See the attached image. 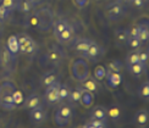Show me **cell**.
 <instances>
[{
    "label": "cell",
    "instance_id": "obj_1",
    "mask_svg": "<svg viewBox=\"0 0 149 128\" xmlns=\"http://www.w3.org/2000/svg\"><path fill=\"white\" fill-rule=\"evenodd\" d=\"M15 84L10 81H5L0 84V107L5 110H14L16 107L14 102Z\"/></svg>",
    "mask_w": 149,
    "mask_h": 128
},
{
    "label": "cell",
    "instance_id": "obj_2",
    "mask_svg": "<svg viewBox=\"0 0 149 128\" xmlns=\"http://www.w3.org/2000/svg\"><path fill=\"white\" fill-rule=\"evenodd\" d=\"M36 23L37 28L40 32L45 33L53 28L54 24V12L49 8H42L36 12Z\"/></svg>",
    "mask_w": 149,
    "mask_h": 128
},
{
    "label": "cell",
    "instance_id": "obj_3",
    "mask_svg": "<svg viewBox=\"0 0 149 128\" xmlns=\"http://www.w3.org/2000/svg\"><path fill=\"white\" fill-rule=\"evenodd\" d=\"M71 73L76 81H78L79 83L83 82L89 76V66L87 64V61L83 59L74 60L71 66Z\"/></svg>",
    "mask_w": 149,
    "mask_h": 128
},
{
    "label": "cell",
    "instance_id": "obj_4",
    "mask_svg": "<svg viewBox=\"0 0 149 128\" xmlns=\"http://www.w3.org/2000/svg\"><path fill=\"white\" fill-rule=\"evenodd\" d=\"M73 117V107L70 106L69 104H61L59 109L56 110V112L54 115L55 123L59 125L60 127L66 126Z\"/></svg>",
    "mask_w": 149,
    "mask_h": 128
},
{
    "label": "cell",
    "instance_id": "obj_5",
    "mask_svg": "<svg viewBox=\"0 0 149 128\" xmlns=\"http://www.w3.org/2000/svg\"><path fill=\"white\" fill-rule=\"evenodd\" d=\"M0 65L6 71H14L16 66L15 54H12L5 45L0 48Z\"/></svg>",
    "mask_w": 149,
    "mask_h": 128
},
{
    "label": "cell",
    "instance_id": "obj_6",
    "mask_svg": "<svg viewBox=\"0 0 149 128\" xmlns=\"http://www.w3.org/2000/svg\"><path fill=\"white\" fill-rule=\"evenodd\" d=\"M18 42V51L23 54H34L37 51L36 42L27 34H21L17 37Z\"/></svg>",
    "mask_w": 149,
    "mask_h": 128
},
{
    "label": "cell",
    "instance_id": "obj_7",
    "mask_svg": "<svg viewBox=\"0 0 149 128\" xmlns=\"http://www.w3.org/2000/svg\"><path fill=\"white\" fill-rule=\"evenodd\" d=\"M59 87H60V83L56 82L49 87L45 88V91H44V101L47 105L49 106H54L56 104L60 102L59 100Z\"/></svg>",
    "mask_w": 149,
    "mask_h": 128
},
{
    "label": "cell",
    "instance_id": "obj_8",
    "mask_svg": "<svg viewBox=\"0 0 149 128\" xmlns=\"http://www.w3.org/2000/svg\"><path fill=\"white\" fill-rule=\"evenodd\" d=\"M29 117H31V121H32V123L36 125V126H42L43 123H45L47 121V111L43 105L36 107V109H32L29 110Z\"/></svg>",
    "mask_w": 149,
    "mask_h": 128
},
{
    "label": "cell",
    "instance_id": "obj_9",
    "mask_svg": "<svg viewBox=\"0 0 149 128\" xmlns=\"http://www.w3.org/2000/svg\"><path fill=\"white\" fill-rule=\"evenodd\" d=\"M63 59H64V51L56 46L49 49L45 54V60L49 64H60Z\"/></svg>",
    "mask_w": 149,
    "mask_h": 128
},
{
    "label": "cell",
    "instance_id": "obj_10",
    "mask_svg": "<svg viewBox=\"0 0 149 128\" xmlns=\"http://www.w3.org/2000/svg\"><path fill=\"white\" fill-rule=\"evenodd\" d=\"M107 15H108V18L111 21H120L125 16V9H123V6L121 4H114L108 9Z\"/></svg>",
    "mask_w": 149,
    "mask_h": 128
},
{
    "label": "cell",
    "instance_id": "obj_11",
    "mask_svg": "<svg viewBox=\"0 0 149 128\" xmlns=\"http://www.w3.org/2000/svg\"><path fill=\"white\" fill-rule=\"evenodd\" d=\"M84 55L89 60H92V61H98V60H100L103 57V55H104V48L102 45L97 44V43L94 42L89 46L88 50H87V53H84Z\"/></svg>",
    "mask_w": 149,
    "mask_h": 128
},
{
    "label": "cell",
    "instance_id": "obj_12",
    "mask_svg": "<svg viewBox=\"0 0 149 128\" xmlns=\"http://www.w3.org/2000/svg\"><path fill=\"white\" fill-rule=\"evenodd\" d=\"M74 33H76L74 27L72 26V24H69V26H67L63 32L56 37V39H58V42L60 43V44H66V43H70L73 39Z\"/></svg>",
    "mask_w": 149,
    "mask_h": 128
},
{
    "label": "cell",
    "instance_id": "obj_13",
    "mask_svg": "<svg viewBox=\"0 0 149 128\" xmlns=\"http://www.w3.org/2000/svg\"><path fill=\"white\" fill-rule=\"evenodd\" d=\"M23 107L24 109H28V110H32L36 109L40 105H43V100H42V96L39 94H31L29 96H27L26 99L23 100Z\"/></svg>",
    "mask_w": 149,
    "mask_h": 128
},
{
    "label": "cell",
    "instance_id": "obj_14",
    "mask_svg": "<svg viewBox=\"0 0 149 128\" xmlns=\"http://www.w3.org/2000/svg\"><path fill=\"white\" fill-rule=\"evenodd\" d=\"M93 43H94V40H91L88 38H78L73 43V49L77 53L84 54V53H87V50H88L89 46L93 44Z\"/></svg>",
    "mask_w": 149,
    "mask_h": 128
},
{
    "label": "cell",
    "instance_id": "obj_15",
    "mask_svg": "<svg viewBox=\"0 0 149 128\" xmlns=\"http://www.w3.org/2000/svg\"><path fill=\"white\" fill-rule=\"evenodd\" d=\"M108 117V109L102 105L94 106L89 111V118L91 120H107Z\"/></svg>",
    "mask_w": 149,
    "mask_h": 128
},
{
    "label": "cell",
    "instance_id": "obj_16",
    "mask_svg": "<svg viewBox=\"0 0 149 128\" xmlns=\"http://www.w3.org/2000/svg\"><path fill=\"white\" fill-rule=\"evenodd\" d=\"M81 88H84L87 90L92 91V93H98L99 91V81H97V79L94 77H87L83 82H81Z\"/></svg>",
    "mask_w": 149,
    "mask_h": 128
},
{
    "label": "cell",
    "instance_id": "obj_17",
    "mask_svg": "<svg viewBox=\"0 0 149 128\" xmlns=\"http://www.w3.org/2000/svg\"><path fill=\"white\" fill-rule=\"evenodd\" d=\"M78 88L81 90V101H79V104H82V105L87 109L91 107L93 101H94V95H93V93L89 90L84 89V88H81V87H78Z\"/></svg>",
    "mask_w": 149,
    "mask_h": 128
},
{
    "label": "cell",
    "instance_id": "obj_18",
    "mask_svg": "<svg viewBox=\"0 0 149 128\" xmlns=\"http://www.w3.org/2000/svg\"><path fill=\"white\" fill-rule=\"evenodd\" d=\"M105 78L108 81V84L110 85L111 88H116L119 87L121 81H122V77H121V73H117V72H111L107 70V75H105Z\"/></svg>",
    "mask_w": 149,
    "mask_h": 128
},
{
    "label": "cell",
    "instance_id": "obj_19",
    "mask_svg": "<svg viewBox=\"0 0 149 128\" xmlns=\"http://www.w3.org/2000/svg\"><path fill=\"white\" fill-rule=\"evenodd\" d=\"M127 70H128V72L131 73L132 76L139 77V76H142V75H143V73L146 72L147 65L141 64V62H136V64H133V65H128V66H127Z\"/></svg>",
    "mask_w": 149,
    "mask_h": 128
},
{
    "label": "cell",
    "instance_id": "obj_20",
    "mask_svg": "<svg viewBox=\"0 0 149 128\" xmlns=\"http://www.w3.org/2000/svg\"><path fill=\"white\" fill-rule=\"evenodd\" d=\"M67 100H69V105L72 106L73 109L77 107L79 105V101H81V90L79 88L77 87L76 89H73L70 91V95L67 98Z\"/></svg>",
    "mask_w": 149,
    "mask_h": 128
},
{
    "label": "cell",
    "instance_id": "obj_21",
    "mask_svg": "<svg viewBox=\"0 0 149 128\" xmlns=\"http://www.w3.org/2000/svg\"><path fill=\"white\" fill-rule=\"evenodd\" d=\"M56 82H58V76L55 75L54 72H45L40 78V83L43 87H45V88L54 83H56Z\"/></svg>",
    "mask_w": 149,
    "mask_h": 128
},
{
    "label": "cell",
    "instance_id": "obj_22",
    "mask_svg": "<svg viewBox=\"0 0 149 128\" xmlns=\"http://www.w3.org/2000/svg\"><path fill=\"white\" fill-rule=\"evenodd\" d=\"M148 120H149V112L146 109L139 110V111H137V113L134 115V122L139 126H146L148 123Z\"/></svg>",
    "mask_w": 149,
    "mask_h": 128
},
{
    "label": "cell",
    "instance_id": "obj_23",
    "mask_svg": "<svg viewBox=\"0 0 149 128\" xmlns=\"http://www.w3.org/2000/svg\"><path fill=\"white\" fill-rule=\"evenodd\" d=\"M69 21L65 20V18H59L58 21H54V24H53V30H54V35H55V38L63 32V30L69 26Z\"/></svg>",
    "mask_w": 149,
    "mask_h": 128
},
{
    "label": "cell",
    "instance_id": "obj_24",
    "mask_svg": "<svg viewBox=\"0 0 149 128\" xmlns=\"http://www.w3.org/2000/svg\"><path fill=\"white\" fill-rule=\"evenodd\" d=\"M33 4L29 3L28 0H17V5L16 8L20 10L21 12H23V14H27V12H31L33 9Z\"/></svg>",
    "mask_w": 149,
    "mask_h": 128
},
{
    "label": "cell",
    "instance_id": "obj_25",
    "mask_svg": "<svg viewBox=\"0 0 149 128\" xmlns=\"http://www.w3.org/2000/svg\"><path fill=\"white\" fill-rule=\"evenodd\" d=\"M70 91H71V88L69 85L60 83V87H59V100H60V102H65L67 100V98L70 95Z\"/></svg>",
    "mask_w": 149,
    "mask_h": 128
},
{
    "label": "cell",
    "instance_id": "obj_26",
    "mask_svg": "<svg viewBox=\"0 0 149 128\" xmlns=\"http://www.w3.org/2000/svg\"><path fill=\"white\" fill-rule=\"evenodd\" d=\"M127 39H128V34L126 29H117L115 32V40L119 44H126Z\"/></svg>",
    "mask_w": 149,
    "mask_h": 128
},
{
    "label": "cell",
    "instance_id": "obj_27",
    "mask_svg": "<svg viewBox=\"0 0 149 128\" xmlns=\"http://www.w3.org/2000/svg\"><path fill=\"white\" fill-rule=\"evenodd\" d=\"M138 95H139V98H142V99L146 101L149 100V82L148 81L142 83V85L138 89Z\"/></svg>",
    "mask_w": 149,
    "mask_h": 128
},
{
    "label": "cell",
    "instance_id": "obj_28",
    "mask_svg": "<svg viewBox=\"0 0 149 128\" xmlns=\"http://www.w3.org/2000/svg\"><path fill=\"white\" fill-rule=\"evenodd\" d=\"M137 38L142 42V43H144V42H148L149 39V29H148V23H142L141 24V30H139V33L137 35Z\"/></svg>",
    "mask_w": 149,
    "mask_h": 128
},
{
    "label": "cell",
    "instance_id": "obj_29",
    "mask_svg": "<svg viewBox=\"0 0 149 128\" xmlns=\"http://www.w3.org/2000/svg\"><path fill=\"white\" fill-rule=\"evenodd\" d=\"M123 68V65L121 61L119 60H113V61H110V62L108 64V71H111V72H117V73H120Z\"/></svg>",
    "mask_w": 149,
    "mask_h": 128
},
{
    "label": "cell",
    "instance_id": "obj_30",
    "mask_svg": "<svg viewBox=\"0 0 149 128\" xmlns=\"http://www.w3.org/2000/svg\"><path fill=\"white\" fill-rule=\"evenodd\" d=\"M8 49L12 53V54H16L18 51V42H17V37L16 35H12L8 39Z\"/></svg>",
    "mask_w": 149,
    "mask_h": 128
},
{
    "label": "cell",
    "instance_id": "obj_31",
    "mask_svg": "<svg viewBox=\"0 0 149 128\" xmlns=\"http://www.w3.org/2000/svg\"><path fill=\"white\" fill-rule=\"evenodd\" d=\"M138 53H139V49H136L133 51H130L126 56V65H133L136 62H139L138 61Z\"/></svg>",
    "mask_w": 149,
    "mask_h": 128
},
{
    "label": "cell",
    "instance_id": "obj_32",
    "mask_svg": "<svg viewBox=\"0 0 149 128\" xmlns=\"http://www.w3.org/2000/svg\"><path fill=\"white\" fill-rule=\"evenodd\" d=\"M105 75H107V68L104 66H97L94 68V78L97 81H102V79L105 78Z\"/></svg>",
    "mask_w": 149,
    "mask_h": 128
},
{
    "label": "cell",
    "instance_id": "obj_33",
    "mask_svg": "<svg viewBox=\"0 0 149 128\" xmlns=\"http://www.w3.org/2000/svg\"><path fill=\"white\" fill-rule=\"evenodd\" d=\"M126 44L132 49H139L141 45H142V42L137 38V37H130V38L127 39V42H126Z\"/></svg>",
    "mask_w": 149,
    "mask_h": 128
},
{
    "label": "cell",
    "instance_id": "obj_34",
    "mask_svg": "<svg viewBox=\"0 0 149 128\" xmlns=\"http://www.w3.org/2000/svg\"><path fill=\"white\" fill-rule=\"evenodd\" d=\"M0 5H3L4 8H6L11 12V11H14L16 9L17 0H0Z\"/></svg>",
    "mask_w": 149,
    "mask_h": 128
},
{
    "label": "cell",
    "instance_id": "obj_35",
    "mask_svg": "<svg viewBox=\"0 0 149 128\" xmlns=\"http://www.w3.org/2000/svg\"><path fill=\"white\" fill-rule=\"evenodd\" d=\"M23 100H24V98H23L22 91L16 89V90L14 91V102H15L16 107H17V106H20V105H22V104H23Z\"/></svg>",
    "mask_w": 149,
    "mask_h": 128
},
{
    "label": "cell",
    "instance_id": "obj_36",
    "mask_svg": "<svg viewBox=\"0 0 149 128\" xmlns=\"http://www.w3.org/2000/svg\"><path fill=\"white\" fill-rule=\"evenodd\" d=\"M127 30V34H128V38L130 37H137L139 30H141V24H132Z\"/></svg>",
    "mask_w": 149,
    "mask_h": 128
},
{
    "label": "cell",
    "instance_id": "obj_37",
    "mask_svg": "<svg viewBox=\"0 0 149 128\" xmlns=\"http://www.w3.org/2000/svg\"><path fill=\"white\" fill-rule=\"evenodd\" d=\"M148 60H149L148 51H146V50H139V53H138V61H139V62L147 65Z\"/></svg>",
    "mask_w": 149,
    "mask_h": 128
},
{
    "label": "cell",
    "instance_id": "obj_38",
    "mask_svg": "<svg viewBox=\"0 0 149 128\" xmlns=\"http://www.w3.org/2000/svg\"><path fill=\"white\" fill-rule=\"evenodd\" d=\"M9 15H10V11L6 9V8H4L3 5H0V20L5 21L6 18L9 17Z\"/></svg>",
    "mask_w": 149,
    "mask_h": 128
},
{
    "label": "cell",
    "instance_id": "obj_39",
    "mask_svg": "<svg viewBox=\"0 0 149 128\" xmlns=\"http://www.w3.org/2000/svg\"><path fill=\"white\" fill-rule=\"evenodd\" d=\"M88 123L92 125L94 128H98V127H100V126L105 125V121H104V120H91Z\"/></svg>",
    "mask_w": 149,
    "mask_h": 128
},
{
    "label": "cell",
    "instance_id": "obj_40",
    "mask_svg": "<svg viewBox=\"0 0 149 128\" xmlns=\"http://www.w3.org/2000/svg\"><path fill=\"white\" fill-rule=\"evenodd\" d=\"M108 115H110L111 117H114V118H117L120 115V110L117 107H113L111 110H108Z\"/></svg>",
    "mask_w": 149,
    "mask_h": 128
},
{
    "label": "cell",
    "instance_id": "obj_41",
    "mask_svg": "<svg viewBox=\"0 0 149 128\" xmlns=\"http://www.w3.org/2000/svg\"><path fill=\"white\" fill-rule=\"evenodd\" d=\"M128 1H131L134 8H142L146 4V0H128Z\"/></svg>",
    "mask_w": 149,
    "mask_h": 128
},
{
    "label": "cell",
    "instance_id": "obj_42",
    "mask_svg": "<svg viewBox=\"0 0 149 128\" xmlns=\"http://www.w3.org/2000/svg\"><path fill=\"white\" fill-rule=\"evenodd\" d=\"M73 3L76 4L77 8H84V6L87 5V0H73Z\"/></svg>",
    "mask_w": 149,
    "mask_h": 128
},
{
    "label": "cell",
    "instance_id": "obj_43",
    "mask_svg": "<svg viewBox=\"0 0 149 128\" xmlns=\"http://www.w3.org/2000/svg\"><path fill=\"white\" fill-rule=\"evenodd\" d=\"M82 128H94V127H93L92 125H89V123H88V122H87V123H86V125H83V127H82Z\"/></svg>",
    "mask_w": 149,
    "mask_h": 128
},
{
    "label": "cell",
    "instance_id": "obj_44",
    "mask_svg": "<svg viewBox=\"0 0 149 128\" xmlns=\"http://www.w3.org/2000/svg\"><path fill=\"white\" fill-rule=\"evenodd\" d=\"M28 1H29V3H32L33 5H36V4H38V3L40 1V0H28Z\"/></svg>",
    "mask_w": 149,
    "mask_h": 128
},
{
    "label": "cell",
    "instance_id": "obj_45",
    "mask_svg": "<svg viewBox=\"0 0 149 128\" xmlns=\"http://www.w3.org/2000/svg\"><path fill=\"white\" fill-rule=\"evenodd\" d=\"M1 30H3V21L0 20V34H1Z\"/></svg>",
    "mask_w": 149,
    "mask_h": 128
},
{
    "label": "cell",
    "instance_id": "obj_46",
    "mask_svg": "<svg viewBox=\"0 0 149 128\" xmlns=\"http://www.w3.org/2000/svg\"><path fill=\"white\" fill-rule=\"evenodd\" d=\"M146 1H147V0H146Z\"/></svg>",
    "mask_w": 149,
    "mask_h": 128
},
{
    "label": "cell",
    "instance_id": "obj_47",
    "mask_svg": "<svg viewBox=\"0 0 149 128\" xmlns=\"http://www.w3.org/2000/svg\"><path fill=\"white\" fill-rule=\"evenodd\" d=\"M127 1H128V0H127Z\"/></svg>",
    "mask_w": 149,
    "mask_h": 128
}]
</instances>
